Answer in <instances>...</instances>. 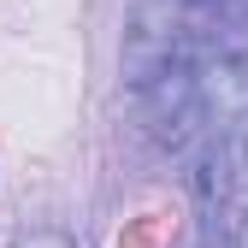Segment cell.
<instances>
[{"instance_id": "1", "label": "cell", "mask_w": 248, "mask_h": 248, "mask_svg": "<svg viewBox=\"0 0 248 248\" xmlns=\"http://www.w3.org/2000/svg\"><path fill=\"white\" fill-rule=\"evenodd\" d=\"M142 95V118H148V136L160 142L166 154H183L189 142L207 136V118H213V101H207V83L189 59H171V65L136 89Z\"/></svg>"}, {"instance_id": "2", "label": "cell", "mask_w": 248, "mask_h": 248, "mask_svg": "<svg viewBox=\"0 0 248 248\" xmlns=\"http://www.w3.org/2000/svg\"><path fill=\"white\" fill-rule=\"evenodd\" d=\"M183 12H189V0H130L124 47H118V77L130 89L154 83L171 59H183Z\"/></svg>"}, {"instance_id": "3", "label": "cell", "mask_w": 248, "mask_h": 248, "mask_svg": "<svg viewBox=\"0 0 248 248\" xmlns=\"http://www.w3.org/2000/svg\"><path fill=\"white\" fill-rule=\"evenodd\" d=\"M236 177H242V166H236L231 130H225V136H201V148H195V171H189L195 207H201V213H219V207L231 201V189H236Z\"/></svg>"}, {"instance_id": "4", "label": "cell", "mask_w": 248, "mask_h": 248, "mask_svg": "<svg viewBox=\"0 0 248 248\" xmlns=\"http://www.w3.org/2000/svg\"><path fill=\"white\" fill-rule=\"evenodd\" d=\"M12 248H77V236H65V231H53V225H42V231H24Z\"/></svg>"}, {"instance_id": "5", "label": "cell", "mask_w": 248, "mask_h": 248, "mask_svg": "<svg viewBox=\"0 0 248 248\" xmlns=\"http://www.w3.org/2000/svg\"><path fill=\"white\" fill-rule=\"evenodd\" d=\"M231 148H236V166L248 171V112H242V118L231 124Z\"/></svg>"}, {"instance_id": "6", "label": "cell", "mask_w": 248, "mask_h": 248, "mask_svg": "<svg viewBox=\"0 0 248 248\" xmlns=\"http://www.w3.org/2000/svg\"><path fill=\"white\" fill-rule=\"evenodd\" d=\"M195 248H236V242H231V231H207Z\"/></svg>"}, {"instance_id": "7", "label": "cell", "mask_w": 248, "mask_h": 248, "mask_svg": "<svg viewBox=\"0 0 248 248\" xmlns=\"http://www.w3.org/2000/svg\"><path fill=\"white\" fill-rule=\"evenodd\" d=\"M189 6H219V0H189Z\"/></svg>"}]
</instances>
